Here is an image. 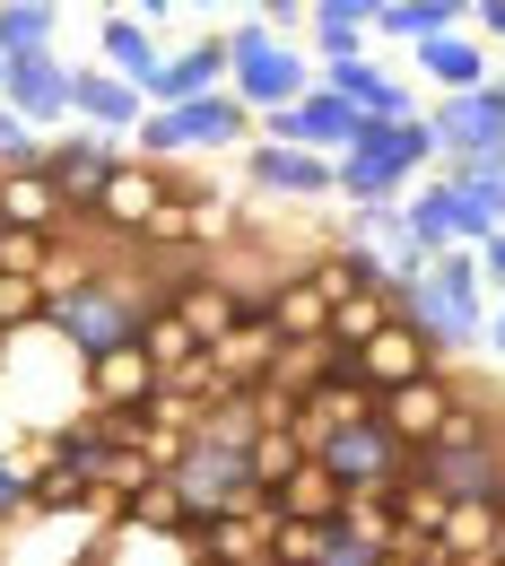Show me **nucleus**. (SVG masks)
<instances>
[{
	"label": "nucleus",
	"instance_id": "4468645a",
	"mask_svg": "<svg viewBox=\"0 0 505 566\" xmlns=\"http://www.w3.org/2000/svg\"><path fill=\"white\" fill-rule=\"evenodd\" d=\"M323 87H332L358 123H428V96L401 71H383V62H340V71H323Z\"/></svg>",
	"mask_w": 505,
	"mask_h": 566
},
{
	"label": "nucleus",
	"instance_id": "72a5a7b5",
	"mask_svg": "<svg viewBox=\"0 0 505 566\" xmlns=\"http://www.w3.org/2000/svg\"><path fill=\"white\" fill-rule=\"evenodd\" d=\"M44 314H53V296L35 280H0V332L18 340V332H44Z\"/></svg>",
	"mask_w": 505,
	"mask_h": 566
},
{
	"label": "nucleus",
	"instance_id": "f03ea898",
	"mask_svg": "<svg viewBox=\"0 0 505 566\" xmlns=\"http://www.w3.org/2000/svg\"><path fill=\"white\" fill-rule=\"evenodd\" d=\"M435 175L428 123H358V148L340 157V201L375 210V201H410V184Z\"/></svg>",
	"mask_w": 505,
	"mask_h": 566
},
{
	"label": "nucleus",
	"instance_id": "4be33fe9",
	"mask_svg": "<svg viewBox=\"0 0 505 566\" xmlns=\"http://www.w3.org/2000/svg\"><path fill=\"white\" fill-rule=\"evenodd\" d=\"M453 27H471V0H375V35L383 44H435V35H453Z\"/></svg>",
	"mask_w": 505,
	"mask_h": 566
},
{
	"label": "nucleus",
	"instance_id": "c756f323",
	"mask_svg": "<svg viewBox=\"0 0 505 566\" xmlns=\"http://www.w3.org/2000/svg\"><path fill=\"white\" fill-rule=\"evenodd\" d=\"M140 349H148V366H157V384H166V375H183L192 357H210L201 340H192V332H183V323H175V314H166V305H157V314L140 323Z\"/></svg>",
	"mask_w": 505,
	"mask_h": 566
},
{
	"label": "nucleus",
	"instance_id": "58836bf2",
	"mask_svg": "<svg viewBox=\"0 0 505 566\" xmlns=\"http://www.w3.org/2000/svg\"><path fill=\"white\" fill-rule=\"evenodd\" d=\"M410 566H462V558H444V549H428V558H410Z\"/></svg>",
	"mask_w": 505,
	"mask_h": 566
},
{
	"label": "nucleus",
	"instance_id": "39448f33",
	"mask_svg": "<svg viewBox=\"0 0 505 566\" xmlns=\"http://www.w3.org/2000/svg\"><path fill=\"white\" fill-rule=\"evenodd\" d=\"M0 105H9L27 132L62 140V132L78 123V62H71V53H27V62H9V78H0Z\"/></svg>",
	"mask_w": 505,
	"mask_h": 566
},
{
	"label": "nucleus",
	"instance_id": "2eb2a0df",
	"mask_svg": "<svg viewBox=\"0 0 505 566\" xmlns=\"http://www.w3.org/2000/svg\"><path fill=\"white\" fill-rule=\"evenodd\" d=\"M148 123V87H131V78H114L105 62H78V132H96V140H140Z\"/></svg>",
	"mask_w": 505,
	"mask_h": 566
},
{
	"label": "nucleus",
	"instance_id": "a878e982",
	"mask_svg": "<svg viewBox=\"0 0 505 566\" xmlns=\"http://www.w3.org/2000/svg\"><path fill=\"white\" fill-rule=\"evenodd\" d=\"M435 549L444 558H462V566H497V505H453L444 514V532H435Z\"/></svg>",
	"mask_w": 505,
	"mask_h": 566
},
{
	"label": "nucleus",
	"instance_id": "f704fd0d",
	"mask_svg": "<svg viewBox=\"0 0 505 566\" xmlns=\"http://www.w3.org/2000/svg\"><path fill=\"white\" fill-rule=\"evenodd\" d=\"M44 148H53L44 132H27V123L0 105V175H35V166H44Z\"/></svg>",
	"mask_w": 505,
	"mask_h": 566
},
{
	"label": "nucleus",
	"instance_id": "f8f14e48",
	"mask_svg": "<svg viewBox=\"0 0 505 566\" xmlns=\"http://www.w3.org/2000/svg\"><path fill=\"white\" fill-rule=\"evenodd\" d=\"M123 157H131V148L96 140V132H62V140L44 148V175H53V192L71 201V218H96V201H105V184H114Z\"/></svg>",
	"mask_w": 505,
	"mask_h": 566
},
{
	"label": "nucleus",
	"instance_id": "20e7f679",
	"mask_svg": "<svg viewBox=\"0 0 505 566\" xmlns=\"http://www.w3.org/2000/svg\"><path fill=\"white\" fill-rule=\"evenodd\" d=\"M435 166H471V157H505V71L471 96H435L428 105Z\"/></svg>",
	"mask_w": 505,
	"mask_h": 566
},
{
	"label": "nucleus",
	"instance_id": "bb28decb",
	"mask_svg": "<svg viewBox=\"0 0 505 566\" xmlns=\"http://www.w3.org/2000/svg\"><path fill=\"white\" fill-rule=\"evenodd\" d=\"M340 505H349V489H340L323 462H305L288 489H280V523H323V532H332V523H340Z\"/></svg>",
	"mask_w": 505,
	"mask_h": 566
},
{
	"label": "nucleus",
	"instance_id": "ddd939ff",
	"mask_svg": "<svg viewBox=\"0 0 505 566\" xmlns=\"http://www.w3.org/2000/svg\"><path fill=\"white\" fill-rule=\"evenodd\" d=\"M201 96H227V27H201L192 44L166 53V71L148 78V114H175V105H201Z\"/></svg>",
	"mask_w": 505,
	"mask_h": 566
},
{
	"label": "nucleus",
	"instance_id": "4c0bfd02",
	"mask_svg": "<svg viewBox=\"0 0 505 566\" xmlns=\"http://www.w3.org/2000/svg\"><path fill=\"white\" fill-rule=\"evenodd\" d=\"M480 349H488V357H497V366H505V296H497V305H488V340H480Z\"/></svg>",
	"mask_w": 505,
	"mask_h": 566
},
{
	"label": "nucleus",
	"instance_id": "393cba45",
	"mask_svg": "<svg viewBox=\"0 0 505 566\" xmlns=\"http://www.w3.org/2000/svg\"><path fill=\"white\" fill-rule=\"evenodd\" d=\"M262 305H271V332H280L288 349H314V340H332V305H323L314 287L296 280V271H288V280H280V287H271Z\"/></svg>",
	"mask_w": 505,
	"mask_h": 566
},
{
	"label": "nucleus",
	"instance_id": "ea45409f",
	"mask_svg": "<svg viewBox=\"0 0 505 566\" xmlns=\"http://www.w3.org/2000/svg\"><path fill=\"white\" fill-rule=\"evenodd\" d=\"M497 566H505V505H497Z\"/></svg>",
	"mask_w": 505,
	"mask_h": 566
},
{
	"label": "nucleus",
	"instance_id": "5701e85b",
	"mask_svg": "<svg viewBox=\"0 0 505 566\" xmlns=\"http://www.w3.org/2000/svg\"><path fill=\"white\" fill-rule=\"evenodd\" d=\"M0 227H18V235H62V227H71V201L53 192L44 166H35V175H0Z\"/></svg>",
	"mask_w": 505,
	"mask_h": 566
},
{
	"label": "nucleus",
	"instance_id": "f257e3e1",
	"mask_svg": "<svg viewBox=\"0 0 505 566\" xmlns=\"http://www.w3.org/2000/svg\"><path fill=\"white\" fill-rule=\"evenodd\" d=\"M157 305H166V296L140 280V262H131V253H114V262H96L78 287H62V296H53L44 332H53L78 366H96V357L131 349V340H140V323L157 314Z\"/></svg>",
	"mask_w": 505,
	"mask_h": 566
},
{
	"label": "nucleus",
	"instance_id": "cd10ccee",
	"mask_svg": "<svg viewBox=\"0 0 505 566\" xmlns=\"http://www.w3.org/2000/svg\"><path fill=\"white\" fill-rule=\"evenodd\" d=\"M305 462H314V444H305L296 427H280V436H253V496H280L296 471H305Z\"/></svg>",
	"mask_w": 505,
	"mask_h": 566
},
{
	"label": "nucleus",
	"instance_id": "a211bd4d",
	"mask_svg": "<svg viewBox=\"0 0 505 566\" xmlns=\"http://www.w3.org/2000/svg\"><path fill=\"white\" fill-rule=\"evenodd\" d=\"M410 71H419V87H435V96H471V87L497 78V53H488L471 27H453V35H435V44L410 53Z\"/></svg>",
	"mask_w": 505,
	"mask_h": 566
},
{
	"label": "nucleus",
	"instance_id": "412c9836",
	"mask_svg": "<svg viewBox=\"0 0 505 566\" xmlns=\"http://www.w3.org/2000/svg\"><path fill=\"white\" fill-rule=\"evenodd\" d=\"M280 349H288V340L271 332V305H253V314H244V323H235V332H227V340L210 349V366L227 375V392H253V384H271Z\"/></svg>",
	"mask_w": 505,
	"mask_h": 566
},
{
	"label": "nucleus",
	"instance_id": "1a4fd4ad",
	"mask_svg": "<svg viewBox=\"0 0 505 566\" xmlns=\"http://www.w3.org/2000/svg\"><path fill=\"white\" fill-rule=\"evenodd\" d=\"M314 462H323V471H332V480H340V489H401V480H410V462H419V453H410V444H401V436H392V427H383V410H375V419H358V427H340V436H332V444H323V453H314Z\"/></svg>",
	"mask_w": 505,
	"mask_h": 566
},
{
	"label": "nucleus",
	"instance_id": "7ed1b4c3",
	"mask_svg": "<svg viewBox=\"0 0 505 566\" xmlns=\"http://www.w3.org/2000/svg\"><path fill=\"white\" fill-rule=\"evenodd\" d=\"M253 148V114L235 96H201V105H175V114H148L131 157L140 166H183V157H244Z\"/></svg>",
	"mask_w": 505,
	"mask_h": 566
},
{
	"label": "nucleus",
	"instance_id": "9d476101",
	"mask_svg": "<svg viewBox=\"0 0 505 566\" xmlns=\"http://www.w3.org/2000/svg\"><path fill=\"white\" fill-rule=\"evenodd\" d=\"M271 532H280V496H244L235 514L192 523L175 549H183L192 566H262V558H271Z\"/></svg>",
	"mask_w": 505,
	"mask_h": 566
},
{
	"label": "nucleus",
	"instance_id": "f3484780",
	"mask_svg": "<svg viewBox=\"0 0 505 566\" xmlns=\"http://www.w3.org/2000/svg\"><path fill=\"white\" fill-rule=\"evenodd\" d=\"M366 44H375V0H305V53H314V71L366 62Z\"/></svg>",
	"mask_w": 505,
	"mask_h": 566
},
{
	"label": "nucleus",
	"instance_id": "c9c22d12",
	"mask_svg": "<svg viewBox=\"0 0 505 566\" xmlns=\"http://www.w3.org/2000/svg\"><path fill=\"white\" fill-rule=\"evenodd\" d=\"M471 262H480V287H488V305H497V296H505V227L471 253Z\"/></svg>",
	"mask_w": 505,
	"mask_h": 566
},
{
	"label": "nucleus",
	"instance_id": "6e6552de",
	"mask_svg": "<svg viewBox=\"0 0 505 566\" xmlns=\"http://www.w3.org/2000/svg\"><path fill=\"white\" fill-rule=\"evenodd\" d=\"M235 166H244V184H253L262 201H296V210H323V201H340V157H305V148L253 140Z\"/></svg>",
	"mask_w": 505,
	"mask_h": 566
},
{
	"label": "nucleus",
	"instance_id": "dca6fc26",
	"mask_svg": "<svg viewBox=\"0 0 505 566\" xmlns=\"http://www.w3.org/2000/svg\"><path fill=\"white\" fill-rule=\"evenodd\" d=\"M453 401H462V366H444V375H428V384L383 392V427H392L410 453H428L435 436H444V419H453Z\"/></svg>",
	"mask_w": 505,
	"mask_h": 566
},
{
	"label": "nucleus",
	"instance_id": "473e14b6",
	"mask_svg": "<svg viewBox=\"0 0 505 566\" xmlns=\"http://www.w3.org/2000/svg\"><path fill=\"white\" fill-rule=\"evenodd\" d=\"M332 541H340V532H323V523H280V532H271V566H323Z\"/></svg>",
	"mask_w": 505,
	"mask_h": 566
},
{
	"label": "nucleus",
	"instance_id": "aec40b11",
	"mask_svg": "<svg viewBox=\"0 0 505 566\" xmlns=\"http://www.w3.org/2000/svg\"><path fill=\"white\" fill-rule=\"evenodd\" d=\"M166 314H175V323H183V332H192V340H201V349H218V340H227V332H235V323H244V314H253V296H235V287L218 280V262H210V271H201V280L166 287Z\"/></svg>",
	"mask_w": 505,
	"mask_h": 566
},
{
	"label": "nucleus",
	"instance_id": "6ab92c4d",
	"mask_svg": "<svg viewBox=\"0 0 505 566\" xmlns=\"http://www.w3.org/2000/svg\"><path fill=\"white\" fill-rule=\"evenodd\" d=\"M358 375L375 384V392H401V384H428V375H444V357L428 349V332H419V323H383V332L358 349Z\"/></svg>",
	"mask_w": 505,
	"mask_h": 566
},
{
	"label": "nucleus",
	"instance_id": "2f4dec72",
	"mask_svg": "<svg viewBox=\"0 0 505 566\" xmlns=\"http://www.w3.org/2000/svg\"><path fill=\"white\" fill-rule=\"evenodd\" d=\"M435 175H453L462 184V201L488 218V227H505V157H471V166H435Z\"/></svg>",
	"mask_w": 505,
	"mask_h": 566
},
{
	"label": "nucleus",
	"instance_id": "7c9ffc66",
	"mask_svg": "<svg viewBox=\"0 0 505 566\" xmlns=\"http://www.w3.org/2000/svg\"><path fill=\"white\" fill-rule=\"evenodd\" d=\"M53 262H62V235H18V227H0V280H53Z\"/></svg>",
	"mask_w": 505,
	"mask_h": 566
},
{
	"label": "nucleus",
	"instance_id": "a19ab883",
	"mask_svg": "<svg viewBox=\"0 0 505 566\" xmlns=\"http://www.w3.org/2000/svg\"><path fill=\"white\" fill-rule=\"evenodd\" d=\"M0 78H9V62H0Z\"/></svg>",
	"mask_w": 505,
	"mask_h": 566
},
{
	"label": "nucleus",
	"instance_id": "c85d7f7f",
	"mask_svg": "<svg viewBox=\"0 0 505 566\" xmlns=\"http://www.w3.org/2000/svg\"><path fill=\"white\" fill-rule=\"evenodd\" d=\"M35 471H44L35 453H9V444H0V541L35 523Z\"/></svg>",
	"mask_w": 505,
	"mask_h": 566
},
{
	"label": "nucleus",
	"instance_id": "e433bc0d",
	"mask_svg": "<svg viewBox=\"0 0 505 566\" xmlns=\"http://www.w3.org/2000/svg\"><path fill=\"white\" fill-rule=\"evenodd\" d=\"M323 566H383V558H375V549H358V541H332V558H323Z\"/></svg>",
	"mask_w": 505,
	"mask_h": 566
},
{
	"label": "nucleus",
	"instance_id": "423d86ee",
	"mask_svg": "<svg viewBox=\"0 0 505 566\" xmlns=\"http://www.w3.org/2000/svg\"><path fill=\"white\" fill-rule=\"evenodd\" d=\"M401 218H410V253L419 262H435V253H480L497 227L462 201V184L453 175H428V184H410V201H401Z\"/></svg>",
	"mask_w": 505,
	"mask_h": 566
},
{
	"label": "nucleus",
	"instance_id": "0eeeda50",
	"mask_svg": "<svg viewBox=\"0 0 505 566\" xmlns=\"http://www.w3.org/2000/svg\"><path fill=\"white\" fill-rule=\"evenodd\" d=\"M166 18H175V0H140V9H96L87 27H96V62L114 78H131V87H148V78L166 71Z\"/></svg>",
	"mask_w": 505,
	"mask_h": 566
},
{
	"label": "nucleus",
	"instance_id": "b1692460",
	"mask_svg": "<svg viewBox=\"0 0 505 566\" xmlns=\"http://www.w3.org/2000/svg\"><path fill=\"white\" fill-rule=\"evenodd\" d=\"M62 27H71V9H53V0H0V62L62 53Z\"/></svg>",
	"mask_w": 505,
	"mask_h": 566
},
{
	"label": "nucleus",
	"instance_id": "9b49d317",
	"mask_svg": "<svg viewBox=\"0 0 505 566\" xmlns=\"http://www.w3.org/2000/svg\"><path fill=\"white\" fill-rule=\"evenodd\" d=\"M175 192H183V166H140V157H123L114 184H105V201H96V227H105L114 244H140L148 227L166 218Z\"/></svg>",
	"mask_w": 505,
	"mask_h": 566
}]
</instances>
